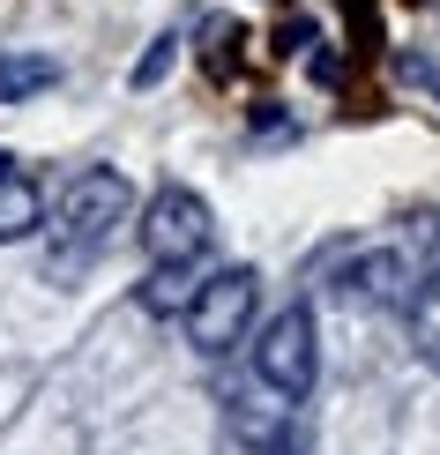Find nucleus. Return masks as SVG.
<instances>
[{
	"mask_svg": "<svg viewBox=\"0 0 440 455\" xmlns=\"http://www.w3.org/2000/svg\"><path fill=\"white\" fill-rule=\"evenodd\" d=\"M254 373L261 388L284 395V403H306L321 381V329H314V307H284L254 344Z\"/></svg>",
	"mask_w": 440,
	"mask_h": 455,
	"instance_id": "1",
	"label": "nucleus"
},
{
	"mask_svg": "<svg viewBox=\"0 0 440 455\" xmlns=\"http://www.w3.org/2000/svg\"><path fill=\"white\" fill-rule=\"evenodd\" d=\"M254 307H261V276L254 269H217L195 291V307H187V344L195 351H232L239 336H246V321H254Z\"/></svg>",
	"mask_w": 440,
	"mask_h": 455,
	"instance_id": "2",
	"label": "nucleus"
},
{
	"mask_svg": "<svg viewBox=\"0 0 440 455\" xmlns=\"http://www.w3.org/2000/svg\"><path fill=\"white\" fill-rule=\"evenodd\" d=\"M127 210H135L127 172L90 164V172H75V180L60 187V239H68V246H98V239H112V224H127Z\"/></svg>",
	"mask_w": 440,
	"mask_h": 455,
	"instance_id": "3",
	"label": "nucleus"
},
{
	"mask_svg": "<svg viewBox=\"0 0 440 455\" xmlns=\"http://www.w3.org/2000/svg\"><path fill=\"white\" fill-rule=\"evenodd\" d=\"M209 202L195 195V187H157L149 195V210H142V246H149V261H195L202 246H209Z\"/></svg>",
	"mask_w": 440,
	"mask_h": 455,
	"instance_id": "4",
	"label": "nucleus"
},
{
	"mask_svg": "<svg viewBox=\"0 0 440 455\" xmlns=\"http://www.w3.org/2000/svg\"><path fill=\"white\" fill-rule=\"evenodd\" d=\"M336 299H343V307H396V299H411V269H404V254H388V246L358 254L351 269H343Z\"/></svg>",
	"mask_w": 440,
	"mask_h": 455,
	"instance_id": "5",
	"label": "nucleus"
},
{
	"mask_svg": "<svg viewBox=\"0 0 440 455\" xmlns=\"http://www.w3.org/2000/svg\"><path fill=\"white\" fill-rule=\"evenodd\" d=\"M37 217H45V195H37V180H23L8 157H0V246L30 239Z\"/></svg>",
	"mask_w": 440,
	"mask_h": 455,
	"instance_id": "6",
	"label": "nucleus"
},
{
	"mask_svg": "<svg viewBox=\"0 0 440 455\" xmlns=\"http://www.w3.org/2000/svg\"><path fill=\"white\" fill-rule=\"evenodd\" d=\"M52 83H60V68L45 52H0V105H23V98H37Z\"/></svg>",
	"mask_w": 440,
	"mask_h": 455,
	"instance_id": "7",
	"label": "nucleus"
},
{
	"mask_svg": "<svg viewBox=\"0 0 440 455\" xmlns=\"http://www.w3.org/2000/svg\"><path fill=\"white\" fill-rule=\"evenodd\" d=\"M411 351L440 373V269L418 276V291H411Z\"/></svg>",
	"mask_w": 440,
	"mask_h": 455,
	"instance_id": "8",
	"label": "nucleus"
},
{
	"mask_svg": "<svg viewBox=\"0 0 440 455\" xmlns=\"http://www.w3.org/2000/svg\"><path fill=\"white\" fill-rule=\"evenodd\" d=\"M195 291H202V283L187 276V261H157V276L142 283V307L149 314H187V307H195Z\"/></svg>",
	"mask_w": 440,
	"mask_h": 455,
	"instance_id": "9",
	"label": "nucleus"
},
{
	"mask_svg": "<svg viewBox=\"0 0 440 455\" xmlns=\"http://www.w3.org/2000/svg\"><path fill=\"white\" fill-rule=\"evenodd\" d=\"M172 60H180V37H149V52H142V60H135V90H157L164 83V75H172Z\"/></svg>",
	"mask_w": 440,
	"mask_h": 455,
	"instance_id": "10",
	"label": "nucleus"
},
{
	"mask_svg": "<svg viewBox=\"0 0 440 455\" xmlns=\"http://www.w3.org/2000/svg\"><path fill=\"white\" fill-rule=\"evenodd\" d=\"M396 75H404L411 90H426V98L440 105V60H426V52H396Z\"/></svg>",
	"mask_w": 440,
	"mask_h": 455,
	"instance_id": "11",
	"label": "nucleus"
},
{
	"mask_svg": "<svg viewBox=\"0 0 440 455\" xmlns=\"http://www.w3.org/2000/svg\"><path fill=\"white\" fill-rule=\"evenodd\" d=\"M299 45H314V23H284L276 30V52H299Z\"/></svg>",
	"mask_w": 440,
	"mask_h": 455,
	"instance_id": "12",
	"label": "nucleus"
},
{
	"mask_svg": "<svg viewBox=\"0 0 440 455\" xmlns=\"http://www.w3.org/2000/svg\"><path fill=\"white\" fill-rule=\"evenodd\" d=\"M269 455H306V448H299V433H284V441H269Z\"/></svg>",
	"mask_w": 440,
	"mask_h": 455,
	"instance_id": "13",
	"label": "nucleus"
}]
</instances>
